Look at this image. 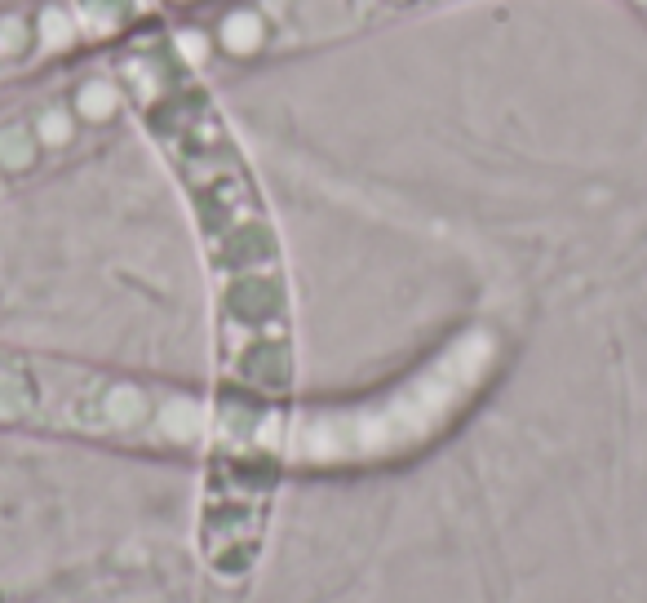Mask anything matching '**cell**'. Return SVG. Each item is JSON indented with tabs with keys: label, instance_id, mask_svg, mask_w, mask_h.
<instances>
[{
	"label": "cell",
	"instance_id": "2",
	"mask_svg": "<svg viewBox=\"0 0 647 603\" xmlns=\"http://www.w3.org/2000/svg\"><path fill=\"white\" fill-rule=\"evenodd\" d=\"M205 431V387L0 338V435L195 462Z\"/></svg>",
	"mask_w": 647,
	"mask_h": 603
},
{
	"label": "cell",
	"instance_id": "3",
	"mask_svg": "<svg viewBox=\"0 0 647 603\" xmlns=\"http://www.w3.org/2000/svg\"><path fill=\"white\" fill-rule=\"evenodd\" d=\"M501 368L492 329H461L422 364L346 399H302L289 422V474H364L422 457L457 431Z\"/></svg>",
	"mask_w": 647,
	"mask_h": 603
},
{
	"label": "cell",
	"instance_id": "8",
	"mask_svg": "<svg viewBox=\"0 0 647 603\" xmlns=\"http://www.w3.org/2000/svg\"><path fill=\"white\" fill-rule=\"evenodd\" d=\"M226 0H156V14L160 18H182V14H200V9H214Z\"/></svg>",
	"mask_w": 647,
	"mask_h": 603
},
{
	"label": "cell",
	"instance_id": "5",
	"mask_svg": "<svg viewBox=\"0 0 647 603\" xmlns=\"http://www.w3.org/2000/svg\"><path fill=\"white\" fill-rule=\"evenodd\" d=\"M129 125L107 53H85L44 72V85L0 107V196L71 169Z\"/></svg>",
	"mask_w": 647,
	"mask_h": 603
},
{
	"label": "cell",
	"instance_id": "6",
	"mask_svg": "<svg viewBox=\"0 0 647 603\" xmlns=\"http://www.w3.org/2000/svg\"><path fill=\"white\" fill-rule=\"evenodd\" d=\"M98 53L67 0H9L0 5V89L44 76L62 62Z\"/></svg>",
	"mask_w": 647,
	"mask_h": 603
},
{
	"label": "cell",
	"instance_id": "7",
	"mask_svg": "<svg viewBox=\"0 0 647 603\" xmlns=\"http://www.w3.org/2000/svg\"><path fill=\"white\" fill-rule=\"evenodd\" d=\"M81 18V27L89 32L93 49H107V44L133 36L138 27H147L156 14V0H67Z\"/></svg>",
	"mask_w": 647,
	"mask_h": 603
},
{
	"label": "cell",
	"instance_id": "4",
	"mask_svg": "<svg viewBox=\"0 0 647 603\" xmlns=\"http://www.w3.org/2000/svg\"><path fill=\"white\" fill-rule=\"evenodd\" d=\"M461 5L483 0H226L200 14L169 18L195 58L222 67H271L319 49L368 41L390 27H408ZM647 23V0H612Z\"/></svg>",
	"mask_w": 647,
	"mask_h": 603
},
{
	"label": "cell",
	"instance_id": "1",
	"mask_svg": "<svg viewBox=\"0 0 647 603\" xmlns=\"http://www.w3.org/2000/svg\"><path fill=\"white\" fill-rule=\"evenodd\" d=\"M102 53L129 129L169 173L200 262L214 382L191 537L200 568L240 586L258 572L293 479L284 444L302 404V333L289 244L235 120L169 18H151Z\"/></svg>",
	"mask_w": 647,
	"mask_h": 603
}]
</instances>
